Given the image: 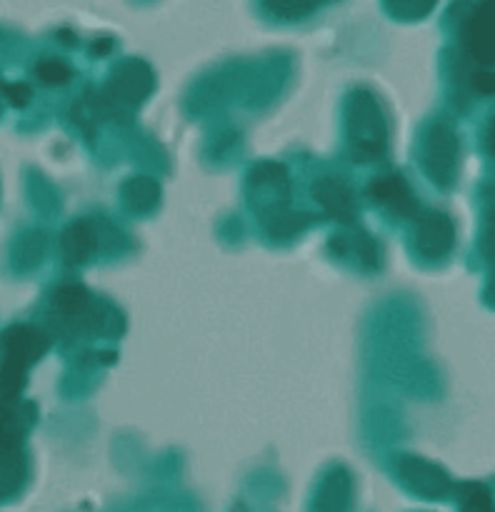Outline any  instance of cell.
Segmentation results:
<instances>
[{"mask_svg": "<svg viewBox=\"0 0 495 512\" xmlns=\"http://www.w3.org/2000/svg\"><path fill=\"white\" fill-rule=\"evenodd\" d=\"M468 495L463 498V512H490V498L480 485H465Z\"/></svg>", "mask_w": 495, "mask_h": 512, "instance_id": "cell-17", "label": "cell"}, {"mask_svg": "<svg viewBox=\"0 0 495 512\" xmlns=\"http://www.w3.org/2000/svg\"><path fill=\"white\" fill-rule=\"evenodd\" d=\"M370 195H373L375 203L388 205L398 215H415L418 213V205H415L413 193L408 190L403 178L398 175H385V178H378L373 185H370Z\"/></svg>", "mask_w": 495, "mask_h": 512, "instance_id": "cell-6", "label": "cell"}, {"mask_svg": "<svg viewBox=\"0 0 495 512\" xmlns=\"http://www.w3.org/2000/svg\"><path fill=\"white\" fill-rule=\"evenodd\" d=\"M493 83H495V80H493V73H490V70H488V73H475L473 75V88L478 90V93L490 95V93H493Z\"/></svg>", "mask_w": 495, "mask_h": 512, "instance_id": "cell-19", "label": "cell"}, {"mask_svg": "<svg viewBox=\"0 0 495 512\" xmlns=\"http://www.w3.org/2000/svg\"><path fill=\"white\" fill-rule=\"evenodd\" d=\"M53 308L60 310L68 318H78L85 308H88V290L83 285H65L55 293Z\"/></svg>", "mask_w": 495, "mask_h": 512, "instance_id": "cell-13", "label": "cell"}, {"mask_svg": "<svg viewBox=\"0 0 495 512\" xmlns=\"http://www.w3.org/2000/svg\"><path fill=\"white\" fill-rule=\"evenodd\" d=\"M38 78L43 80L45 85H63L70 80V70L65 63H58V60H43L38 65Z\"/></svg>", "mask_w": 495, "mask_h": 512, "instance_id": "cell-15", "label": "cell"}, {"mask_svg": "<svg viewBox=\"0 0 495 512\" xmlns=\"http://www.w3.org/2000/svg\"><path fill=\"white\" fill-rule=\"evenodd\" d=\"M25 463L18 450H0V498H8L20 488Z\"/></svg>", "mask_w": 495, "mask_h": 512, "instance_id": "cell-10", "label": "cell"}, {"mask_svg": "<svg viewBox=\"0 0 495 512\" xmlns=\"http://www.w3.org/2000/svg\"><path fill=\"white\" fill-rule=\"evenodd\" d=\"M313 193L330 218L340 220V223H350V220L355 218L353 195H350V190L345 188L343 183H338V180L323 178L320 183H315Z\"/></svg>", "mask_w": 495, "mask_h": 512, "instance_id": "cell-7", "label": "cell"}, {"mask_svg": "<svg viewBox=\"0 0 495 512\" xmlns=\"http://www.w3.org/2000/svg\"><path fill=\"white\" fill-rule=\"evenodd\" d=\"M25 388V368L3 360L0 365V405H13Z\"/></svg>", "mask_w": 495, "mask_h": 512, "instance_id": "cell-12", "label": "cell"}, {"mask_svg": "<svg viewBox=\"0 0 495 512\" xmlns=\"http://www.w3.org/2000/svg\"><path fill=\"white\" fill-rule=\"evenodd\" d=\"M5 95H8L10 98V103L15 105V108H23V105H28V100H30V88L28 85H23V83H18V85H5Z\"/></svg>", "mask_w": 495, "mask_h": 512, "instance_id": "cell-18", "label": "cell"}, {"mask_svg": "<svg viewBox=\"0 0 495 512\" xmlns=\"http://www.w3.org/2000/svg\"><path fill=\"white\" fill-rule=\"evenodd\" d=\"M0 345H3L8 363H15L28 370L30 365L38 363L48 353L50 338L43 330L30 328V325H15V328L5 330Z\"/></svg>", "mask_w": 495, "mask_h": 512, "instance_id": "cell-3", "label": "cell"}, {"mask_svg": "<svg viewBox=\"0 0 495 512\" xmlns=\"http://www.w3.org/2000/svg\"><path fill=\"white\" fill-rule=\"evenodd\" d=\"M425 155H428V170L435 183L448 185L455 170V160H458V140H455L453 130L445 125L433 128Z\"/></svg>", "mask_w": 495, "mask_h": 512, "instance_id": "cell-4", "label": "cell"}, {"mask_svg": "<svg viewBox=\"0 0 495 512\" xmlns=\"http://www.w3.org/2000/svg\"><path fill=\"white\" fill-rule=\"evenodd\" d=\"M390 10L400 18H420L435 5V0H388Z\"/></svg>", "mask_w": 495, "mask_h": 512, "instance_id": "cell-16", "label": "cell"}, {"mask_svg": "<svg viewBox=\"0 0 495 512\" xmlns=\"http://www.w3.org/2000/svg\"><path fill=\"white\" fill-rule=\"evenodd\" d=\"M453 245V223L445 215H428L420 220L418 250L425 258H440Z\"/></svg>", "mask_w": 495, "mask_h": 512, "instance_id": "cell-5", "label": "cell"}, {"mask_svg": "<svg viewBox=\"0 0 495 512\" xmlns=\"http://www.w3.org/2000/svg\"><path fill=\"white\" fill-rule=\"evenodd\" d=\"M95 248V233L88 223H73L63 233V250L70 263H83Z\"/></svg>", "mask_w": 495, "mask_h": 512, "instance_id": "cell-9", "label": "cell"}, {"mask_svg": "<svg viewBox=\"0 0 495 512\" xmlns=\"http://www.w3.org/2000/svg\"><path fill=\"white\" fill-rule=\"evenodd\" d=\"M25 420L13 405H0V450H18L25 435Z\"/></svg>", "mask_w": 495, "mask_h": 512, "instance_id": "cell-11", "label": "cell"}, {"mask_svg": "<svg viewBox=\"0 0 495 512\" xmlns=\"http://www.w3.org/2000/svg\"><path fill=\"white\" fill-rule=\"evenodd\" d=\"M353 120H350V133H353V153L355 160H373L385 150V128L380 120L378 105L370 95H355L353 100Z\"/></svg>", "mask_w": 495, "mask_h": 512, "instance_id": "cell-1", "label": "cell"}, {"mask_svg": "<svg viewBox=\"0 0 495 512\" xmlns=\"http://www.w3.org/2000/svg\"><path fill=\"white\" fill-rule=\"evenodd\" d=\"M463 48L478 63L490 65L495 55V30H493V3L483 0L470 10L468 18L463 20Z\"/></svg>", "mask_w": 495, "mask_h": 512, "instance_id": "cell-2", "label": "cell"}, {"mask_svg": "<svg viewBox=\"0 0 495 512\" xmlns=\"http://www.w3.org/2000/svg\"><path fill=\"white\" fill-rule=\"evenodd\" d=\"M265 5L278 18H303L318 5V0H265Z\"/></svg>", "mask_w": 495, "mask_h": 512, "instance_id": "cell-14", "label": "cell"}, {"mask_svg": "<svg viewBox=\"0 0 495 512\" xmlns=\"http://www.w3.org/2000/svg\"><path fill=\"white\" fill-rule=\"evenodd\" d=\"M150 90V73L145 65L130 63L115 75L113 85L108 90V100H120V103H140L143 95Z\"/></svg>", "mask_w": 495, "mask_h": 512, "instance_id": "cell-8", "label": "cell"}]
</instances>
